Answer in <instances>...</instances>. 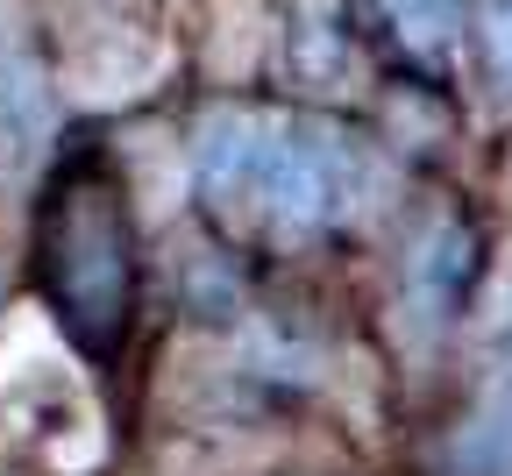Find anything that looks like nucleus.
<instances>
[{"label": "nucleus", "instance_id": "423d86ee", "mask_svg": "<svg viewBox=\"0 0 512 476\" xmlns=\"http://www.w3.org/2000/svg\"><path fill=\"white\" fill-rule=\"evenodd\" d=\"M477 36H484L491 79L512 93V0H484V8H477Z\"/></svg>", "mask_w": 512, "mask_h": 476}, {"label": "nucleus", "instance_id": "39448f33", "mask_svg": "<svg viewBox=\"0 0 512 476\" xmlns=\"http://www.w3.org/2000/svg\"><path fill=\"white\" fill-rule=\"evenodd\" d=\"M456 8L463 0H384V22L406 50H441L448 29H456Z\"/></svg>", "mask_w": 512, "mask_h": 476}, {"label": "nucleus", "instance_id": "7ed1b4c3", "mask_svg": "<svg viewBox=\"0 0 512 476\" xmlns=\"http://www.w3.org/2000/svg\"><path fill=\"white\" fill-rule=\"evenodd\" d=\"M264 135H271L264 114H214L207 121V135H200V192L214 199L221 214L249 207L256 164H264Z\"/></svg>", "mask_w": 512, "mask_h": 476}, {"label": "nucleus", "instance_id": "f257e3e1", "mask_svg": "<svg viewBox=\"0 0 512 476\" xmlns=\"http://www.w3.org/2000/svg\"><path fill=\"white\" fill-rule=\"evenodd\" d=\"M43 278L64 313V327L86 349H107L128 327V299H136V263H128V214L107 185H72L50 207L43 228Z\"/></svg>", "mask_w": 512, "mask_h": 476}, {"label": "nucleus", "instance_id": "f03ea898", "mask_svg": "<svg viewBox=\"0 0 512 476\" xmlns=\"http://www.w3.org/2000/svg\"><path fill=\"white\" fill-rule=\"evenodd\" d=\"M342 199H349V164L335 150V135H320L306 121H271L249 207H264L278 235H313L342 214Z\"/></svg>", "mask_w": 512, "mask_h": 476}, {"label": "nucleus", "instance_id": "20e7f679", "mask_svg": "<svg viewBox=\"0 0 512 476\" xmlns=\"http://www.w3.org/2000/svg\"><path fill=\"white\" fill-rule=\"evenodd\" d=\"M43 121V86H36V64L22 57L15 36H0V150L22 157L29 135Z\"/></svg>", "mask_w": 512, "mask_h": 476}]
</instances>
